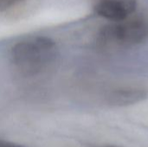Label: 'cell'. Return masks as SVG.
Listing matches in <instances>:
<instances>
[{"mask_svg":"<svg viewBox=\"0 0 148 147\" xmlns=\"http://www.w3.org/2000/svg\"><path fill=\"white\" fill-rule=\"evenodd\" d=\"M148 37V18L134 16L104 27L99 36L105 46H130L140 43Z\"/></svg>","mask_w":148,"mask_h":147,"instance_id":"obj_2","label":"cell"},{"mask_svg":"<svg viewBox=\"0 0 148 147\" xmlns=\"http://www.w3.org/2000/svg\"><path fill=\"white\" fill-rule=\"evenodd\" d=\"M136 6V0H100L95 10L99 16L115 23L128 18Z\"/></svg>","mask_w":148,"mask_h":147,"instance_id":"obj_3","label":"cell"},{"mask_svg":"<svg viewBox=\"0 0 148 147\" xmlns=\"http://www.w3.org/2000/svg\"><path fill=\"white\" fill-rule=\"evenodd\" d=\"M0 147H25L23 145H19L14 142H10V141H7V140H3V139H0Z\"/></svg>","mask_w":148,"mask_h":147,"instance_id":"obj_6","label":"cell"},{"mask_svg":"<svg viewBox=\"0 0 148 147\" xmlns=\"http://www.w3.org/2000/svg\"><path fill=\"white\" fill-rule=\"evenodd\" d=\"M56 43L47 36H33L16 43L10 50V61L21 74L34 76L49 70L56 62Z\"/></svg>","mask_w":148,"mask_h":147,"instance_id":"obj_1","label":"cell"},{"mask_svg":"<svg viewBox=\"0 0 148 147\" xmlns=\"http://www.w3.org/2000/svg\"><path fill=\"white\" fill-rule=\"evenodd\" d=\"M147 97V92L139 88H122L113 90L108 96L111 106L124 107L138 103Z\"/></svg>","mask_w":148,"mask_h":147,"instance_id":"obj_4","label":"cell"},{"mask_svg":"<svg viewBox=\"0 0 148 147\" xmlns=\"http://www.w3.org/2000/svg\"><path fill=\"white\" fill-rule=\"evenodd\" d=\"M97 147H121V146H114V145H104V146H97Z\"/></svg>","mask_w":148,"mask_h":147,"instance_id":"obj_7","label":"cell"},{"mask_svg":"<svg viewBox=\"0 0 148 147\" xmlns=\"http://www.w3.org/2000/svg\"><path fill=\"white\" fill-rule=\"evenodd\" d=\"M23 1V0H0V12L4 11Z\"/></svg>","mask_w":148,"mask_h":147,"instance_id":"obj_5","label":"cell"}]
</instances>
